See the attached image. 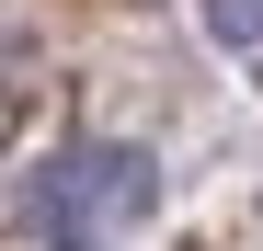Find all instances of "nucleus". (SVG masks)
<instances>
[{
  "label": "nucleus",
  "mask_w": 263,
  "mask_h": 251,
  "mask_svg": "<svg viewBox=\"0 0 263 251\" xmlns=\"http://www.w3.org/2000/svg\"><path fill=\"white\" fill-rule=\"evenodd\" d=\"M149 149H126V137H69L58 160H34V183H23V228L34 251H126V228L149 217Z\"/></svg>",
  "instance_id": "f257e3e1"
},
{
  "label": "nucleus",
  "mask_w": 263,
  "mask_h": 251,
  "mask_svg": "<svg viewBox=\"0 0 263 251\" xmlns=\"http://www.w3.org/2000/svg\"><path fill=\"white\" fill-rule=\"evenodd\" d=\"M206 23L229 34V46H263V0H206Z\"/></svg>",
  "instance_id": "f03ea898"
}]
</instances>
